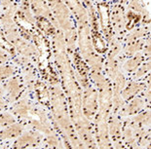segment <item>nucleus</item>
Returning <instances> with one entry per match:
<instances>
[{"instance_id": "nucleus-5", "label": "nucleus", "mask_w": 151, "mask_h": 149, "mask_svg": "<svg viewBox=\"0 0 151 149\" xmlns=\"http://www.w3.org/2000/svg\"><path fill=\"white\" fill-rule=\"evenodd\" d=\"M13 122V118L11 116L9 115H3L0 117V127H2V126H5L9 124V123H12Z\"/></svg>"}, {"instance_id": "nucleus-7", "label": "nucleus", "mask_w": 151, "mask_h": 149, "mask_svg": "<svg viewBox=\"0 0 151 149\" xmlns=\"http://www.w3.org/2000/svg\"><path fill=\"white\" fill-rule=\"evenodd\" d=\"M5 60H6V57H5L3 54L0 53V63H2V61H4Z\"/></svg>"}, {"instance_id": "nucleus-6", "label": "nucleus", "mask_w": 151, "mask_h": 149, "mask_svg": "<svg viewBox=\"0 0 151 149\" xmlns=\"http://www.w3.org/2000/svg\"><path fill=\"white\" fill-rule=\"evenodd\" d=\"M16 113H18V114H24L25 112H27V105L24 104V103H21V104H19L17 107H16Z\"/></svg>"}, {"instance_id": "nucleus-2", "label": "nucleus", "mask_w": 151, "mask_h": 149, "mask_svg": "<svg viewBox=\"0 0 151 149\" xmlns=\"http://www.w3.org/2000/svg\"><path fill=\"white\" fill-rule=\"evenodd\" d=\"M33 142H34L33 137H31L29 135H25L18 139V141L16 142V144H15V147L17 149H21V148H24V146H27L28 144L33 143Z\"/></svg>"}, {"instance_id": "nucleus-4", "label": "nucleus", "mask_w": 151, "mask_h": 149, "mask_svg": "<svg viewBox=\"0 0 151 149\" xmlns=\"http://www.w3.org/2000/svg\"><path fill=\"white\" fill-rule=\"evenodd\" d=\"M12 74V69L9 68V67L6 66H1L0 67V80L5 78V77H8L9 75Z\"/></svg>"}, {"instance_id": "nucleus-3", "label": "nucleus", "mask_w": 151, "mask_h": 149, "mask_svg": "<svg viewBox=\"0 0 151 149\" xmlns=\"http://www.w3.org/2000/svg\"><path fill=\"white\" fill-rule=\"evenodd\" d=\"M8 88H9V91H10L11 95L13 96H17L18 93H19V82L18 80H12L10 83L8 84Z\"/></svg>"}, {"instance_id": "nucleus-8", "label": "nucleus", "mask_w": 151, "mask_h": 149, "mask_svg": "<svg viewBox=\"0 0 151 149\" xmlns=\"http://www.w3.org/2000/svg\"><path fill=\"white\" fill-rule=\"evenodd\" d=\"M3 104H4V103H3L2 100L0 99V108H2V107H3Z\"/></svg>"}, {"instance_id": "nucleus-1", "label": "nucleus", "mask_w": 151, "mask_h": 149, "mask_svg": "<svg viewBox=\"0 0 151 149\" xmlns=\"http://www.w3.org/2000/svg\"><path fill=\"white\" fill-rule=\"evenodd\" d=\"M21 131H22V129H21L20 125H13V126H11V127L7 128L3 132H0V137L1 138L13 137H15V135L20 134Z\"/></svg>"}]
</instances>
